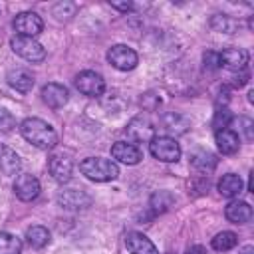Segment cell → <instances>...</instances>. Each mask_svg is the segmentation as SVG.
Returning <instances> with one entry per match:
<instances>
[{
    "label": "cell",
    "instance_id": "obj_21",
    "mask_svg": "<svg viewBox=\"0 0 254 254\" xmlns=\"http://www.w3.org/2000/svg\"><path fill=\"white\" fill-rule=\"evenodd\" d=\"M190 165H192L196 171H200V173H208V171L214 169L216 159H214V155L208 153V151H192V153H190Z\"/></svg>",
    "mask_w": 254,
    "mask_h": 254
},
{
    "label": "cell",
    "instance_id": "obj_7",
    "mask_svg": "<svg viewBox=\"0 0 254 254\" xmlns=\"http://www.w3.org/2000/svg\"><path fill=\"white\" fill-rule=\"evenodd\" d=\"M48 171L54 177V181L58 183H67L71 179V171H73V161L69 159V155L65 153H54L48 159Z\"/></svg>",
    "mask_w": 254,
    "mask_h": 254
},
{
    "label": "cell",
    "instance_id": "obj_8",
    "mask_svg": "<svg viewBox=\"0 0 254 254\" xmlns=\"http://www.w3.org/2000/svg\"><path fill=\"white\" fill-rule=\"evenodd\" d=\"M14 28H16L18 36L34 38L44 30V22L36 12H22L14 18Z\"/></svg>",
    "mask_w": 254,
    "mask_h": 254
},
{
    "label": "cell",
    "instance_id": "obj_24",
    "mask_svg": "<svg viewBox=\"0 0 254 254\" xmlns=\"http://www.w3.org/2000/svg\"><path fill=\"white\" fill-rule=\"evenodd\" d=\"M210 244H212L214 250H218V252H226V250H230V248H234V246L238 244V238H236L234 232H230V230H222V232H218V234L212 238Z\"/></svg>",
    "mask_w": 254,
    "mask_h": 254
},
{
    "label": "cell",
    "instance_id": "obj_1",
    "mask_svg": "<svg viewBox=\"0 0 254 254\" xmlns=\"http://www.w3.org/2000/svg\"><path fill=\"white\" fill-rule=\"evenodd\" d=\"M20 133H22V137L28 143H32L34 147L44 149V151L54 149L56 143H58V135H56L54 127L48 121L40 119V117H28V119H24L20 123Z\"/></svg>",
    "mask_w": 254,
    "mask_h": 254
},
{
    "label": "cell",
    "instance_id": "obj_18",
    "mask_svg": "<svg viewBox=\"0 0 254 254\" xmlns=\"http://www.w3.org/2000/svg\"><path fill=\"white\" fill-rule=\"evenodd\" d=\"M20 169H22V161H20L18 153L0 143V173L12 177V175L20 173Z\"/></svg>",
    "mask_w": 254,
    "mask_h": 254
},
{
    "label": "cell",
    "instance_id": "obj_28",
    "mask_svg": "<svg viewBox=\"0 0 254 254\" xmlns=\"http://www.w3.org/2000/svg\"><path fill=\"white\" fill-rule=\"evenodd\" d=\"M210 26H212L214 30H218V32H226V34H230V32H234L236 22H234L232 18L224 16V14H216V16H212Z\"/></svg>",
    "mask_w": 254,
    "mask_h": 254
},
{
    "label": "cell",
    "instance_id": "obj_27",
    "mask_svg": "<svg viewBox=\"0 0 254 254\" xmlns=\"http://www.w3.org/2000/svg\"><path fill=\"white\" fill-rule=\"evenodd\" d=\"M230 125H236V131L242 133V137L246 141H252L254 139V121L250 117H238V119H232ZM234 131V133H236Z\"/></svg>",
    "mask_w": 254,
    "mask_h": 254
},
{
    "label": "cell",
    "instance_id": "obj_35",
    "mask_svg": "<svg viewBox=\"0 0 254 254\" xmlns=\"http://www.w3.org/2000/svg\"><path fill=\"white\" fill-rule=\"evenodd\" d=\"M248 101H250V103H252V101H254V91H252V89H250V91H248Z\"/></svg>",
    "mask_w": 254,
    "mask_h": 254
},
{
    "label": "cell",
    "instance_id": "obj_22",
    "mask_svg": "<svg viewBox=\"0 0 254 254\" xmlns=\"http://www.w3.org/2000/svg\"><path fill=\"white\" fill-rule=\"evenodd\" d=\"M26 240L32 248H44L48 242H50V232L46 226H40V224H34L26 230Z\"/></svg>",
    "mask_w": 254,
    "mask_h": 254
},
{
    "label": "cell",
    "instance_id": "obj_9",
    "mask_svg": "<svg viewBox=\"0 0 254 254\" xmlns=\"http://www.w3.org/2000/svg\"><path fill=\"white\" fill-rule=\"evenodd\" d=\"M14 192H16V196L20 200L30 202V200H34L40 194V181L34 175H30V173H22V175L16 177Z\"/></svg>",
    "mask_w": 254,
    "mask_h": 254
},
{
    "label": "cell",
    "instance_id": "obj_13",
    "mask_svg": "<svg viewBox=\"0 0 254 254\" xmlns=\"http://www.w3.org/2000/svg\"><path fill=\"white\" fill-rule=\"evenodd\" d=\"M127 135H129L135 143L151 141V139L155 137V127H153V123L149 121V117L139 115V117H135V119L129 121V125H127Z\"/></svg>",
    "mask_w": 254,
    "mask_h": 254
},
{
    "label": "cell",
    "instance_id": "obj_15",
    "mask_svg": "<svg viewBox=\"0 0 254 254\" xmlns=\"http://www.w3.org/2000/svg\"><path fill=\"white\" fill-rule=\"evenodd\" d=\"M125 246H127V250L131 254H159L157 246L143 232H127Z\"/></svg>",
    "mask_w": 254,
    "mask_h": 254
},
{
    "label": "cell",
    "instance_id": "obj_19",
    "mask_svg": "<svg viewBox=\"0 0 254 254\" xmlns=\"http://www.w3.org/2000/svg\"><path fill=\"white\" fill-rule=\"evenodd\" d=\"M8 83L20 93H28L34 87V75L24 67H14L8 71Z\"/></svg>",
    "mask_w": 254,
    "mask_h": 254
},
{
    "label": "cell",
    "instance_id": "obj_20",
    "mask_svg": "<svg viewBox=\"0 0 254 254\" xmlns=\"http://www.w3.org/2000/svg\"><path fill=\"white\" fill-rule=\"evenodd\" d=\"M218 192L226 198H232V196H238L242 192V179L234 173H226L222 175V179L218 181Z\"/></svg>",
    "mask_w": 254,
    "mask_h": 254
},
{
    "label": "cell",
    "instance_id": "obj_14",
    "mask_svg": "<svg viewBox=\"0 0 254 254\" xmlns=\"http://www.w3.org/2000/svg\"><path fill=\"white\" fill-rule=\"evenodd\" d=\"M58 202L62 208L79 210V208H87L91 204V196L85 194L83 190H77V189H65L58 194Z\"/></svg>",
    "mask_w": 254,
    "mask_h": 254
},
{
    "label": "cell",
    "instance_id": "obj_16",
    "mask_svg": "<svg viewBox=\"0 0 254 254\" xmlns=\"http://www.w3.org/2000/svg\"><path fill=\"white\" fill-rule=\"evenodd\" d=\"M214 141H216V147L222 155H234L240 147V137L232 131V129H218L214 133Z\"/></svg>",
    "mask_w": 254,
    "mask_h": 254
},
{
    "label": "cell",
    "instance_id": "obj_5",
    "mask_svg": "<svg viewBox=\"0 0 254 254\" xmlns=\"http://www.w3.org/2000/svg\"><path fill=\"white\" fill-rule=\"evenodd\" d=\"M12 50L14 54H18L20 58L28 60V62H42L46 58V48L34 40V38H28V36H14L12 38Z\"/></svg>",
    "mask_w": 254,
    "mask_h": 254
},
{
    "label": "cell",
    "instance_id": "obj_23",
    "mask_svg": "<svg viewBox=\"0 0 254 254\" xmlns=\"http://www.w3.org/2000/svg\"><path fill=\"white\" fill-rule=\"evenodd\" d=\"M0 254H22V240L12 232H0Z\"/></svg>",
    "mask_w": 254,
    "mask_h": 254
},
{
    "label": "cell",
    "instance_id": "obj_11",
    "mask_svg": "<svg viewBox=\"0 0 254 254\" xmlns=\"http://www.w3.org/2000/svg\"><path fill=\"white\" fill-rule=\"evenodd\" d=\"M220 64L234 73L244 71L248 64V52L244 48H226L220 52Z\"/></svg>",
    "mask_w": 254,
    "mask_h": 254
},
{
    "label": "cell",
    "instance_id": "obj_6",
    "mask_svg": "<svg viewBox=\"0 0 254 254\" xmlns=\"http://www.w3.org/2000/svg\"><path fill=\"white\" fill-rule=\"evenodd\" d=\"M75 87L79 89V93H83V95H87V97H99V95H103V91H105V81H103V77H101L99 73L85 69V71L77 73V77H75Z\"/></svg>",
    "mask_w": 254,
    "mask_h": 254
},
{
    "label": "cell",
    "instance_id": "obj_25",
    "mask_svg": "<svg viewBox=\"0 0 254 254\" xmlns=\"http://www.w3.org/2000/svg\"><path fill=\"white\" fill-rule=\"evenodd\" d=\"M173 204H175V196H173L169 190H157V192L151 196V206H153L155 212H165V210H169Z\"/></svg>",
    "mask_w": 254,
    "mask_h": 254
},
{
    "label": "cell",
    "instance_id": "obj_31",
    "mask_svg": "<svg viewBox=\"0 0 254 254\" xmlns=\"http://www.w3.org/2000/svg\"><path fill=\"white\" fill-rule=\"evenodd\" d=\"M202 60H204V67L210 69V71H216L218 67H222V64H220V54H218V52L208 50V52H204Z\"/></svg>",
    "mask_w": 254,
    "mask_h": 254
},
{
    "label": "cell",
    "instance_id": "obj_12",
    "mask_svg": "<svg viewBox=\"0 0 254 254\" xmlns=\"http://www.w3.org/2000/svg\"><path fill=\"white\" fill-rule=\"evenodd\" d=\"M42 99H44V103H46L48 107L60 109V107H64V105L67 103L69 91H67V87L62 85V83H46V85L42 87Z\"/></svg>",
    "mask_w": 254,
    "mask_h": 254
},
{
    "label": "cell",
    "instance_id": "obj_32",
    "mask_svg": "<svg viewBox=\"0 0 254 254\" xmlns=\"http://www.w3.org/2000/svg\"><path fill=\"white\" fill-rule=\"evenodd\" d=\"M109 4H111V8H117V10H123V12H127V10L133 8L131 2H109Z\"/></svg>",
    "mask_w": 254,
    "mask_h": 254
},
{
    "label": "cell",
    "instance_id": "obj_17",
    "mask_svg": "<svg viewBox=\"0 0 254 254\" xmlns=\"http://www.w3.org/2000/svg\"><path fill=\"white\" fill-rule=\"evenodd\" d=\"M224 216L234 224H244L252 218V206L244 200H232L224 208Z\"/></svg>",
    "mask_w": 254,
    "mask_h": 254
},
{
    "label": "cell",
    "instance_id": "obj_33",
    "mask_svg": "<svg viewBox=\"0 0 254 254\" xmlns=\"http://www.w3.org/2000/svg\"><path fill=\"white\" fill-rule=\"evenodd\" d=\"M185 254H204V246H200V244H194V246H190Z\"/></svg>",
    "mask_w": 254,
    "mask_h": 254
},
{
    "label": "cell",
    "instance_id": "obj_29",
    "mask_svg": "<svg viewBox=\"0 0 254 254\" xmlns=\"http://www.w3.org/2000/svg\"><path fill=\"white\" fill-rule=\"evenodd\" d=\"M230 121H232L230 111H228L226 107H222V109H218V111L214 113V121H212V125H214L216 131H218V129H226V127H230Z\"/></svg>",
    "mask_w": 254,
    "mask_h": 254
},
{
    "label": "cell",
    "instance_id": "obj_3",
    "mask_svg": "<svg viewBox=\"0 0 254 254\" xmlns=\"http://www.w3.org/2000/svg\"><path fill=\"white\" fill-rule=\"evenodd\" d=\"M149 151L155 159L163 161V163H175L179 161L181 157V147L179 143L173 139V137H167V135H159V137H153L149 141Z\"/></svg>",
    "mask_w": 254,
    "mask_h": 254
},
{
    "label": "cell",
    "instance_id": "obj_34",
    "mask_svg": "<svg viewBox=\"0 0 254 254\" xmlns=\"http://www.w3.org/2000/svg\"><path fill=\"white\" fill-rule=\"evenodd\" d=\"M240 254H254V246H250V244H248V246H244V248L240 250Z\"/></svg>",
    "mask_w": 254,
    "mask_h": 254
},
{
    "label": "cell",
    "instance_id": "obj_4",
    "mask_svg": "<svg viewBox=\"0 0 254 254\" xmlns=\"http://www.w3.org/2000/svg\"><path fill=\"white\" fill-rule=\"evenodd\" d=\"M107 62L119 71H129L139 64V56L133 48L125 44H115L107 50Z\"/></svg>",
    "mask_w": 254,
    "mask_h": 254
},
{
    "label": "cell",
    "instance_id": "obj_26",
    "mask_svg": "<svg viewBox=\"0 0 254 254\" xmlns=\"http://www.w3.org/2000/svg\"><path fill=\"white\" fill-rule=\"evenodd\" d=\"M179 121H185V117L179 115V113H167V115L163 117V129L169 131V133H175V135L185 133L189 125H179Z\"/></svg>",
    "mask_w": 254,
    "mask_h": 254
},
{
    "label": "cell",
    "instance_id": "obj_10",
    "mask_svg": "<svg viewBox=\"0 0 254 254\" xmlns=\"http://www.w3.org/2000/svg\"><path fill=\"white\" fill-rule=\"evenodd\" d=\"M111 157L115 161H119V163H125V165H137L143 159V153H141V149L135 143L117 141L111 147Z\"/></svg>",
    "mask_w": 254,
    "mask_h": 254
},
{
    "label": "cell",
    "instance_id": "obj_2",
    "mask_svg": "<svg viewBox=\"0 0 254 254\" xmlns=\"http://www.w3.org/2000/svg\"><path fill=\"white\" fill-rule=\"evenodd\" d=\"M79 171L95 183H105V181H113L119 177V167L111 159H103V157L83 159L79 163Z\"/></svg>",
    "mask_w": 254,
    "mask_h": 254
},
{
    "label": "cell",
    "instance_id": "obj_30",
    "mask_svg": "<svg viewBox=\"0 0 254 254\" xmlns=\"http://www.w3.org/2000/svg\"><path fill=\"white\" fill-rule=\"evenodd\" d=\"M14 127H16L14 115H12L8 109L0 107V133H10Z\"/></svg>",
    "mask_w": 254,
    "mask_h": 254
}]
</instances>
